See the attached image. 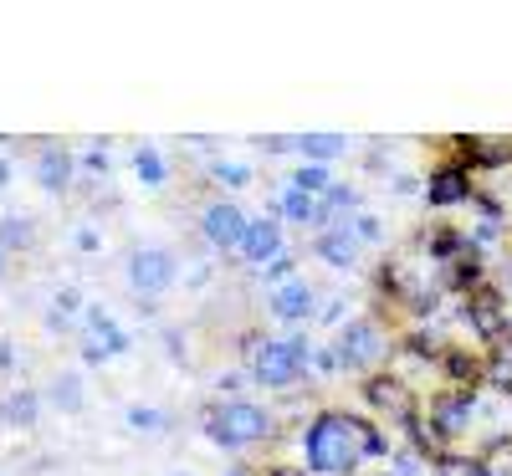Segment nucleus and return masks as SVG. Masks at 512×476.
<instances>
[{"instance_id":"1","label":"nucleus","mask_w":512,"mask_h":476,"mask_svg":"<svg viewBox=\"0 0 512 476\" xmlns=\"http://www.w3.org/2000/svg\"><path fill=\"white\" fill-rule=\"evenodd\" d=\"M369 461H390V436H384L379 420L349 405H323L297 430L303 476H364Z\"/></svg>"},{"instance_id":"2","label":"nucleus","mask_w":512,"mask_h":476,"mask_svg":"<svg viewBox=\"0 0 512 476\" xmlns=\"http://www.w3.org/2000/svg\"><path fill=\"white\" fill-rule=\"evenodd\" d=\"M241 354H246V379L256 389H267V395H292V389L313 384V354L318 343L308 328H292L287 338L267 333V328H251L241 338Z\"/></svg>"},{"instance_id":"3","label":"nucleus","mask_w":512,"mask_h":476,"mask_svg":"<svg viewBox=\"0 0 512 476\" xmlns=\"http://www.w3.org/2000/svg\"><path fill=\"white\" fill-rule=\"evenodd\" d=\"M200 430H205V441L226 451V456H246L256 446H272L282 436V410L272 405H256L246 395L236 400H210L200 410Z\"/></svg>"},{"instance_id":"4","label":"nucleus","mask_w":512,"mask_h":476,"mask_svg":"<svg viewBox=\"0 0 512 476\" xmlns=\"http://www.w3.org/2000/svg\"><path fill=\"white\" fill-rule=\"evenodd\" d=\"M328 349L338 354V364H344V374H379L384 364L395 359V349H400V338L384 328V318H374V313H364V318H344L333 328V343Z\"/></svg>"},{"instance_id":"5","label":"nucleus","mask_w":512,"mask_h":476,"mask_svg":"<svg viewBox=\"0 0 512 476\" xmlns=\"http://www.w3.org/2000/svg\"><path fill=\"white\" fill-rule=\"evenodd\" d=\"M461 323L472 328L477 354H502V349H512V302H507V292H502L492 277L461 297Z\"/></svg>"},{"instance_id":"6","label":"nucleus","mask_w":512,"mask_h":476,"mask_svg":"<svg viewBox=\"0 0 512 476\" xmlns=\"http://www.w3.org/2000/svg\"><path fill=\"white\" fill-rule=\"evenodd\" d=\"M128 292H134L139 302H154V297H169L180 282V256L169 251V246H134L128 251Z\"/></svg>"},{"instance_id":"7","label":"nucleus","mask_w":512,"mask_h":476,"mask_svg":"<svg viewBox=\"0 0 512 476\" xmlns=\"http://www.w3.org/2000/svg\"><path fill=\"white\" fill-rule=\"evenodd\" d=\"M420 410H425V420H431L441 436L456 446V441L472 436L477 420H482V389H451V384H441L431 400H420Z\"/></svg>"},{"instance_id":"8","label":"nucleus","mask_w":512,"mask_h":476,"mask_svg":"<svg viewBox=\"0 0 512 476\" xmlns=\"http://www.w3.org/2000/svg\"><path fill=\"white\" fill-rule=\"evenodd\" d=\"M359 395H364V405H369L379 420H390L395 430H405V425L420 415V395H415V384H410L400 369L369 374V379L359 384Z\"/></svg>"},{"instance_id":"9","label":"nucleus","mask_w":512,"mask_h":476,"mask_svg":"<svg viewBox=\"0 0 512 476\" xmlns=\"http://www.w3.org/2000/svg\"><path fill=\"white\" fill-rule=\"evenodd\" d=\"M195 226H200V241H205L210 256H226V251H241V236L251 226V215H246V205L236 195H210L200 205V221Z\"/></svg>"},{"instance_id":"10","label":"nucleus","mask_w":512,"mask_h":476,"mask_svg":"<svg viewBox=\"0 0 512 476\" xmlns=\"http://www.w3.org/2000/svg\"><path fill=\"white\" fill-rule=\"evenodd\" d=\"M420 200L431 205L436 215L461 210V205H472V200H477V175H472L466 164H456V159H441V164L425 169V180H420Z\"/></svg>"},{"instance_id":"11","label":"nucleus","mask_w":512,"mask_h":476,"mask_svg":"<svg viewBox=\"0 0 512 476\" xmlns=\"http://www.w3.org/2000/svg\"><path fill=\"white\" fill-rule=\"evenodd\" d=\"M318 308H323V297L308 277H287L282 287L267 292V318L272 323H292V328H308L318 323Z\"/></svg>"},{"instance_id":"12","label":"nucleus","mask_w":512,"mask_h":476,"mask_svg":"<svg viewBox=\"0 0 512 476\" xmlns=\"http://www.w3.org/2000/svg\"><path fill=\"white\" fill-rule=\"evenodd\" d=\"M241 262H246V272H267L272 262H282L287 256V226L277 221V215H251V226H246V236H241Z\"/></svg>"},{"instance_id":"13","label":"nucleus","mask_w":512,"mask_h":476,"mask_svg":"<svg viewBox=\"0 0 512 476\" xmlns=\"http://www.w3.org/2000/svg\"><path fill=\"white\" fill-rule=\"evenodd\" d=\"M451 159L466 164L472 175H497V169H512V139H502V134H461V139H451Z\"/></svg>"},{"instance_id":"14","label":"nucleus","mask_w":512,"mask_h":476,"mask_svg":"<svg viewBox=\"0 0 512 476\" xmlns=\"http://www.w3.org/2000/svg\"><path fill=\"white\" fill-rule=\"evenodd\" d=\"M118 354H128V333L103 308H88V313H82V359H88V364H108Z\"/></svg>"},{"instance_id":"15","label":"nucleus","mask_w":512,"mask_h":476,"mask_svg":"<svg viewBox=\"0 0 512 476\" xmlns=\"http://www.w3.org/2000/svg\"><path fill=\"white\" fill-rule=\"evenodd\" d=\"M308 251H313V262H323L328 272H359V267H364V241L354 236V226L318 231Z\"/></svg>"},{"instance_id":"16","label":"nucleus","mask_w":512,"mask_h":476,"mask_svg":"<svg viewBox=\"0 0 512 476\" xmlns=\"http://www.w3.org/2000/svg\"><path fill=\"white\" fill-rule=\"evenodd\" d=\"M267 215H277L282 226H297V231H323V200L308 195V190H297V185H282V195L267 205Z\"/></svg>"},{"instance_id":"17","label":"nucleus","mask_w":512,"mask_h":476,"mask_svg":"<svg viewBox=\"0 0 512 476\" xmlns=\"http://www.w3.org/2000/svg\"><path fill=\"white\" fill-rule=\"evenodd\" d=\"M31 175H36V185L47 190V195H67V190H72V175H77V159H72L62 144H47V149L36 154Z\"/></svg>"},{"instance_id":"18","label":"nucleus","mask_w":512,"mask_h":476,"mask_svg":"<svg viewBox=\"0 0 512 476\" xmlns=\"http://www.w3.org/2000/svg\"><path fill=\"white\" fill-rule=\"evenodd\" d=\"M436 369L446 374L451 389H482L487 384V354H472V349H461V343H451Z\"/></svg>"},{"instance_id":"19","label":"nucleus","mask_w":512,"mask_h":476,"mask_svg":"<svg viewBox=\"0 0 512 476\" xmlns=\"http://www.w3.org/2000/svg\"><path fill=\"white\" fill-rule=\"evenodd\" d=\"M364 215V195L359 185H333L323 195V231H338V226H354Z\"/></svg>"},{"instance_id":"20","label":"nucleus","mask_w":512,"mask_h":476,"mask_svg":"<svg viewBox=\"0 0 512 476\" xmlns=\"http://www.w3.org/2000/svg\"><path fill=\"white\" fill-rule=\"evenodd\" d=\"M466 246H472V236H466V231H456V226H446V221H436L431 231H425V236H420V251H425V256H431V262H436V267H446V262H456V256H461Z\"/></svg>"},{"instance_id":"21","label":"nucleus","mask_w":512,"mask_h":476,"mask_svg":"<svg viewBox=\"0 0 512 476\" xmlns=\"http://www.w3.org/2000/svg\"><path fill=\"white\" fill-rule=\"evenodd\" d=\"M297 154H303V164H338L349 154V139L344 134H297Z\"/></svg>"},{"instance_id":"22","label":"nucleus","mask_w":512,"mask_h":476,"mask_svg":"<svg viewBox=\"0 0 512 476\" xmlns=\"http://www.w3.org/2000/svg\"><path fill=\"white\" fill-rule=\"evenodd\" d=\"M205 175H210V185H216L221 195H241L246 185H256V169L241 164V159H210Z\"/></svg>"},{"instance_id":"23","label":"nucleus","mask_w":512,"mask_h":476,"mask_svg":"<svg viewBox=\"0 0 512 476\" xmlns=\"http://www.w3.org/2000/svg\"><path fill=\"white\" fill-rule=\"evenodd\" d=\"M36 420H41V395H36V389H16V395L0 400V425H21V430H31Z\"/></svg>"},{"instance_id":"24","label":"nucleus","mask_w":512,"mask_h":476,"mask_svg":"<svg viewBox=\"0 0 512 476\" xmlns=\"http://www.w3.org/2000/svg\"><path fill=\"white\" fill-rule=\"evenodd\" d=\"M134 175H139V185L159 190V185L169 180V159H164L154 144H139V149H134Z\"/></svg>"},{"instance_id":"25","label":"nucleus","mask_w":512,"mask_h":476,"mask_svg":"<svg viewBox=\"0 0 512 476\" xmlns=\"http://www.w3.org/2000/svg\"><path fill=\"white\" fill-rule=\"evenodd\" d=\"M52 405L67 410V415H77L82 405H88V389H82V374L77 369H67V374L52 379Z\"/></svg>"},{"instance_id":"26","label":"nucleus","mask_w":512,"mask_h":476,"mask_svg":"<svg viewBox=\"0 0 512 476\" xmlns=\"http://www.w3.org/2000/svg\"><path fill=\"white\" fill-rule=\"evenodd\" d=\"M431 476H492V466H487L477 451H446V456L431 466Z\"/></svg>"},{"instance_id":"27","label":"nucleus","mask_w":512,"mask_h":476,"mask_svg":"<svg viewBox=\"0 0 512 476\" xmlns=\"http://www.w3.org/2000/svg\"><path fill=\"white\" fill-rule=\"evenodd\" d=\"M287 185H297V190H308V195H318V200H323L338 180H333V169H328V164H292Z\"/></svg>"},{"instance_id":"28","label":"nucleus","mask_w":512,"mask_h":476,"mask_svg":"<svg viewBox=\"0 0 512 476\" xmlns=\"http://www.w3.org/2000/svg\"><path fill=\"white\" fill-rule=\"evenodd\" d=\"M31 241H36V226L26 215H6V221H0V246L6 251H31Z\"/></svg>"},{"instance_id":"29","label":"nucleus","mask_w":512,"mask_h":476,"mask_svg":"<svg viewBox=\"0 0 512 476\" xmlns=\"http://www.w3.org/2000/svg\"><path fill=\"white\" fill-rule=\"evenodd\" d=\"M128 430H164L169 425V415L159 410V405H128Z\"/></svg>"},{"instance_id":"30","label":"nucleus","mask_w":512,"mask_h":476,"mask_svg":"<svg viewBox=\"0 0 512 476\" xmlns=\"http://www.w3.org/2000/svg\"><path fill=\"white\" fill-rule=\"evenodd\" d=\"M420 471H431V466H425L410 446L405 451H390V476H420Z\"/></svg>"},{"instance_id":"31","label":"nucleus","mask_w":512,"mask_h":476,"mask_svg":"<svg viewBox=\"0 0 512 476\" xmlns=\"http://www.w3.org/2000/svg\"><path fill=\"white\" fill-rule=\"evenodd\" d=\"M256 277H262V282H267V287H282V282H287V277H297V256H292V251H287V256H282V262H272V267H267V272H256Z\"/></svg>"},{"instance_id":"32","label":"nucleus","mask_w":512,"mask_h":476,"mask_svg":"<svg viewBox=\"0 0 512 476\" xmlns=\"http://www.w3.org/2000/svg\"><path fill=\"white\" fill-rule=\"evenodd\" d=\"M354 236H359L364 246H379V241H384V226L374 221V215H359V221H354Z\"/></svg>"},{"instance_id":"33","label":"nucleus","mask_w":512,"mask_h":476,"mask_svg":"<svg viewBox=\"0 0 512 476\" xmlns=\"http://www.w3.org/2000/svg\"><path fill=\"white\" fill-rule=\"evenodd\" d=\"M72 241H77V251H82V256H98V251H103L98 226H77V236H72Z\"/></svg>"},{"instance_id":"34","label":"nucleus","mask_w":512,"mask_h":476,"mask_svg":"<svg viewBox=\"0 0 512 476\" xmlns=\"http://www.w3.org/2000/svg\"><path fill=\"white\" fill-rule=\"evenodd\" d=\"M318 323H323V328H338V323H344V297H328L323 308H318Z\"/></svg>"},{"instance_id":"35","label":"nucleus","mask_w":512,"mask_h":476,"mask_svg":"<svg viewBox=\"0 0 512 476\" xmlns=\"http://www.w3.org/2000/svg\"><path fill=\"white\" fill-rule=\"evenodd\" d=\"M77 169H88V175H108V149H88L77 159Z\"/></svg>"},{"instance_id":"36","label":"nucleus","mask_w":512,"mask_h":476,"mask_svg":"<svg viewBox=\"0 0 512 476\" xmlns=\"http://www.w3.org/2000/svg\"><path fill=\"white\" fill-rule=\"evenodd\" d=\"M52 308H57V313H67V318H72V313H77V308H82V292H77V287H62V292H57V302H52Z\"/></svg>"},{"instance_id":"37","label":"nucleus","mask_w":512,"mask_h":476,"mask_svg":"<svg viewBox=\"0 0 512 476\" xmlns=\"http://www.w3.org/2000/svg\"><path fill=\"white\" fill-rule=\"evenodd\" d=\"M262 149L267 154H297V134H272V139H262Z\"/></svg>"},{"instance_id":"38","label":"nucleus","mask_w":512,"mask_h":476,"mask_svg":"<svg viewBox=\"0 0 512 476\" xmlns=\"http://www.w3.org/2000/svg\"><path fill=\"white\" fill-rule=\"evenodd\" d=\"M11 369H16V349H11L6 338H0V374H11Z\"/></svg>"},{"instance_id":"39","label":"nucleus","mask_w":512,"mask_h":476,"mask_svg":"<svg viewBox=\"0 0 512 476\" xmlns=\"http://www.w3.org/2000/svg\"><path fill=\"white\" fill-rule=\"evenodd\" d=\"M6 272H11V251H6V246H0V277H6Z\"/></svg>"},{"instance_id":"40","label":"nucleus","mask_w":512,"mask_h":476,"mask_svg":"<svg viewBox=\"0 0 512 476\" xmlns=\"http://www.w3.org/2000/svg\"><path fill=\"white\" fill-rule=\"evenodd\" d=\"M6 180H11V164H6V159H0V185H6Z\"/></svg>"},{"instance_id":"41","label":"nucleus","mask_w":512,"mask_h":476,"mask_svg":"<svg viewBox=\"0 0 512 476\" xmlns=\"http://www.w3.org/2000/svg\"><path fill=\"white\" fill-rule=\"evenodd\" d=\"M502 400H507V405H512V384H507V389H502Z\"/></svg>"},{"instance_id":"42","label":"nucleus","mask_w":512,"mask_h":476,"mask_svg":"<svg viewBox=\"0 0 512 476\" xmlns=\"http://www.w3.org/2000/svg\"><path fill=\"white\" fill-rule=\"evenodd\" d=\"M169 476H200V471H169Z\"/></svg>"},{"instance_id":"43","label":"nucleus","mask_w":512,"mask_h":476,"mask_svg":"<svg viewBox=\"0 0 512 476\" xmlns=\"http://www.w3.org/2000/svg\"><path fill=\"white\" fill-rule=\"evenodd\" d=\"M364 476H390V471H364Z\"/></svg>"}]
</instances>
